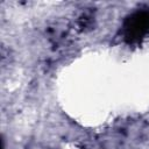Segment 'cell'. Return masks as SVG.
I'll use <instances>...</instances> for the list:
<instances>
[{"mask_svg": "<svg viewBox=\"0 0 149 149\" xmlns=\"http://www.w3.org/2000/svg\"><path fill=\"white\" fill-rule=\"evenodd\" d=\"M123 38L129 44L141 42L149 34V8L137 10L123 22Z\"/></svg>", "mask_w": 149, "mask_h": 149, "instance_id": "cell-1", "label": "cell"}]
</instances>
